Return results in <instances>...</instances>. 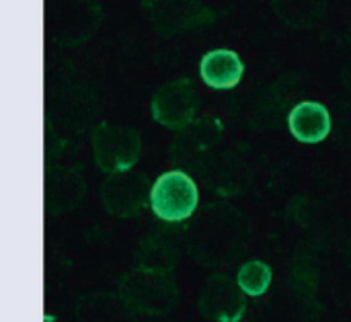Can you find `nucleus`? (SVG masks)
<instances>
[{
	"label": "nucleus",
	"instance_id": "obj_1",
	"mask_svg": "<svg viewBox=\"0 0 351 322\" xmlns=\"http://www.w3.org/2000/svg\"><path fill=\"white\" fill-rule=\"evenodd\" d=\"M117 298L130 310L142 314H165L177 302V286L169 271L140 265L121 277Z\"/></svg>",
	"mask_w": 351,
	"mask_h": 322
},
{
	"label": "nucleus",
	"instance_id": "obj_2",
	"mask_svg": "<svg viewBox=\"0 0 351 322\" xmlns=\"http://www.w3.org/2000/svg\"><path fill=\"white\" fill-rule=\"evenodd\" d=\"M199 189L185 171H169L152 183L150 208L162 222H183L195 214Z\"/></svg>",
	"mask_w": 351,
	"mask_h": 322
},
{
	"label": "nucleus",
	"instance_id": "obj_3",
	"mask_svg": "<svg viewBox=\"0 0 351 322\" xmlns=\"http://www.w3.org/2000/svg\"><path fill=\"white\" fill-rule=\"evenodd\" d=\"M142 142L136 129L115 123H101L93 132V154L97 166L107 173L132 171L140 158Z\"/></svg>",
	"mask_w": 351,
	"mask_h": 322
},
{
	"label": "nucleus",
	"instance_id": "obj_4",
	"mask_svg": "<svg viewBox=\"0 0 351 322\" xmlns=\"http://www.w3.org/2000/svg\"><path fill=\"white\" fill-rule=\"evenodd\" d=\"M199 99L189 78H177L173 82H167L154 92L150 103L152 119L173 132H181L183 127L193 123Z\"/></svg>",
	"mask_w": 351,
	"mask_h": 322
},
{
	"label": "nucleus",
	"instance_id": "obj_5",
	"mask_svg": "<svg viewBox=\"0 0 351 322\" xmlns=\"http://www.w3.org/2000/svg\"><path fill=\"white\" fill-rule=\"evenodd\" d=\"M152 185L142 173L125 171L109 175L101 187L105 210L115 218H136L150 201Z\"/></svg>",
	"mask_w": 351,
	"mask_h": 322
},
{
	"label": "nucleus",
	"instance_id": "obj_6",
	"mask_svg": "<svg viewBox=\"0 0 351 322\" xmlns=\"http://www.w3.org/2000/svg\"><path fill=\"white\" fill-rule=\"evenodd\" d=\"M220 138L222 125L218 119L206 117L193 121L181 132H177L169 150V158L175 166H191L197 171L202 162L210 156V150L220 142Z\"/></svg>",
	"mask_w": 351,
	"mask_h": 322
},
{
	"label": "nucleus",
	"instance_id": "obj_7",
	"mask_svg": "<svg viewBox=\"0 0 351 322\" xmlns=\"http://www.w3.org/2000/svg\"><path fill=\"white\" fill-rule=\"evenodd\" d=\"M241 294L245 292L239 288V284L234 286L228 277L214 275L208 280L202 292L199 308L208 319L220 322H237L245 310V302Z\"/></svg>",
	"mask_w": 351,
	"mask_h": 322
},
{
	"label": "nucleus",
	"instance_id": "obj_8",
	"mask_svg": "<svg viewBox=\"0 0 351 322\" xmlns=\"http://www.w3.org/2000/svg\"><path fill=\"white\" fill-rule=\"evenodd\" d=\"M84 177L76 166L51 169L45 177V208L53 216L74 210L84 199Z\"/></svg>",
	"mask_w": 351,
	"mask_h": 322
},
{
	"label": "nucleus",
	"instance_id": "obj_9",
	"mask_svg": "<svg viewBox=\"0 0 351 322\" xmlns=\"http://www.w3.org/2000/svg\"><path fill=\"white\" fill-rule=\"evenodd\" d=\"M144 4L152 16L154 27L162 35H173L193 27L206 12L199 0H146Z\"/></svg>",
	"mask_w": 351,
	"mask_h": 322
},
{
	"label": "nucleus",
	"instance_id": "obj_10",
	"mask_svg": "<svg viewBox=\"0 0 351 322\" xmlns=\"http://www.w3.org/2000/svg\"><path fill=\"white\" fill-rule=\"evenodd\" d=\"M288 125L298 142L319 144L331 134V113L323 103L300 101L290 109Z\"/></svg>",
	"mask_w": 351,
	"mask_h": 322
},
{
	"label": "nucleus",
	"instance_id": "obj_11",
	"mask_svg": "<svg viewBox=\"0 0 351 322\" xmlns=\"http://www.w3.org/2000/svg\"><path fill=\"white\" fill-rule=\"evenodd\" d=\"M245 72V64L232 49H214L208 51L199 62L202 80L216 90L234 88Z\"/></svg>",
	"mask_w": 351,
	"mask_h": 322
},
{
	"label": "nucleus",
	"instance_id": "obj_12",
	"mask_svg": "<svg viewBox=\"0 0 351 322\" xmlns=\"http://www.w3.org/2000/svg\"><path fill=\"white\" fill-rule=\"evenodd\" d=\"M243 169L247 166L228 154H220V156L210 154L199 166L208 185L220 191H237V185L243 183Z\"/></svg>",
	"mask_w": 351,
	"mask_h": 322
},
{
	"label": "nucleus",
	"instance_id": "obj_13",
	"mask_svg": "<svg viewBox=\"0 0 351 322\" xmlns=\"http://www.w3.org/2000/svg\"><path fill=\"white\" fill-rule=\"evenodd\" d=\"M276 14L296 29H308L317 25L325 10L327 0H271Z\"/></svg>",
	"mask_w": 351,
	"mask_h": 322
},
{
	"label": "nucleus",
	"instance_id": "obj_14",
	"mask_svg": "<svg viewBox=\"0 0 351 322\" xmlns=\"http://www.w3.org/2000/svg\"><path fill=\"white\" fill-rule=\"evenodd\" d=\"M237 284L245 292V296L259 298L271 286V269L263 261H249L241 267L237 275Z\"/></svg>",
	"mask_w": 351,
	"mask_h": 322
}]
</instances>
